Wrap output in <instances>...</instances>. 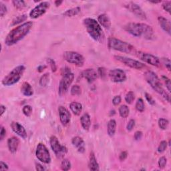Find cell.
<instances>
[{"label": "cell", "mask_w": 171, "mask_h": 171, "mask_svg": "<svg viewBox=\"0 0 171 171\" xmlns=\"http://www.w3.org/2000/svg\"><path fill=\"white\" fill-rule=\"evenodd\" d=\"M70 108L74 115L79 116L81 114L83 108H82V104L77 102H72L70 103Z\"/></svg>", "instance_id": "obj_26"}, {"label": "cell", "mask_w": 171, "mask_h": 171, "mask_svg": "<svg viewBox=\"0 0 171 171\" xmlns=\"http://www.w3.org/2000/svg\"><path fill=\"white\" fill-rule=\"evenodd\" d=\"M98 22L101 26L108 30L111 27V21L106 14H102L98 17Z\"/></svg>", "instance_id": "obj_22"}, {"label": "cell", "mask_w": 171, "mask_h": 171, "mask_svg": "<svg viewBox=\"0 0 171 171\" xmlns=\"http://www.w3.org/2000/svg\"><path fill=\"white\" fill-rule=\"evenodd\" d=\"M82 76L87 80L88 83H92L98 78V73L94 69H86L84 70L81 74Z\"/></svg>", "instance_id": "obj_18"}, {"label": "cell", "mask_w": 171, "mask_h": 171, "mask_svg": "<svg viewBox=\"0 0 171 171\" xmlns=\"http://www.w3.org/2000/svg\"><path fill=\"white\" fill-rule=\"evenodd\" d=\"M22 111H23V114L25 115L26 117H30L32 114V111H33L32 107L31 106H30V105L24 106L23 109H22Z\"/></svg>", "instance_id": "obj_38"}, {"label": "cell", "mask_w": 171, "mask_h": 171, "mask_svg": "<svg viewBox=\"0 0 171 171\" xmlns=\"http://www.w3.org/2000/svg\"><path fill=\"white\" fill-rule=\"evenodd\" d=\"M71 163L68 159L64 158L61 163V169L64 171H67L71 169Z\"/></svg>", "instance_id": "obj_33"}, {"label": "cell", "mask_w": 171, "mask_h": 171, "mask_svg": "<svg viewBox=\"0 0 171 171\" xmlns=\"http://www.w3.org/2000/svg\"><path fill=\"white\" fill-rule=\"evenodd\" d=\"M145 98L146 100V101H147L151 105H154L155 104V101L152 98V97L151 96V95H150L148 93H145Z\"/></svg>", "instance_id": "obj_48"}, {"label": "cell", "mask_w": 171, "mask_h": 171, "mask_svg": "<svg viewBox=\"0 0 171 171\" xmlns=\"http://www.w3.org/2000/svg\"><path fill=\"white\" fill-rule=\"evenodd\" d=\"M163 8L166 11H167L169 14H170V8H171V2L170 1H166L163 2Z\"/></svg>", "instance_id": "obj_45"}, {"label": "cell", "mask_w": 171, "mask_h": 171, "mask_svg": "<svg viewBox=\"0 0 171 171\" xmlns=\"http://www.w3.org/2000/svg\"><path fill=\"white\" fill-rule=\"evenodd\" d=\"M72 143L73 146L77 148L78 151L80 153H84L85 152V143L84 140L80 136H75L72 140Z\"/></svg>", "instance_id": "obj_20"}, {"label": "cell", "mask_w": 171, "mask_h": 171, "mask_svg": "<svg viewBox=\"0 0 171 171\" xmlns=\"http://www.w3.org/2000/svg\"><path fill=\"white\" fill-rule=\"evenodd\" d=\"M50 2H42L38 5H36V7L30 11V17L32 18V19H37V18L41 17L43 15L45 14V13L47 11L48 9L50 8Z\"/></svg>", "instance_id": "obj_12"}, {"label": "cell", "mask_w": 171, "mask_h": 171, "mask_svg": "<svg viewBox=\"0 0 171 171\" xmlns=\"http://www.w3.org/2000/svg\"><path fill=\"white\" fill-rule=\"evenodd\" d=\"M47 62L48 63L50 64V68L51 70V72H56L57 71V65L56 64V62L51 58H48L47 60Z\"/></svg>", "instance_id": "obj_41"}, {"label": "cell", "mask_w": 171, "mask_h": 171, "mask_svg": "<svg viewBox=\"0 0 171 171\" xmlns=\"http://www.w3.org/2000/svg\"><path fill=\"white\" fill-rule=\"evenodd\" d=\"M134 99H135V96H134V94L132 91L128 92L126 94V96H125V101L128 104H131L134 102Z\"/></svg>", "instance_id": "obj_37"}, {"label": "cell", "mask_w": 171, "mask_h": 171, "mask_svg": "<svg viewBox=\"0 0 171 171\" xmlns=\"http://www.w3.org/2000/svg\"><path fill=\"white\" fill-rule=\"evenodd\" d=\"M33 26V22L27 21L21 25L15 27L6 36L5 44L8 46H11L16 44L18 42L21 40L26 36L28 34Z\"/></svg>", "instance_id": "obj_2"}, {"label": "cell", "mask_w": 171, "mask_h": 171, "mask_svg": "<svg viewBox=\"0 0 171 171\" xmlns=\"http://www.w3.org/2000/svg\"><path fill=\"white\" fill-rule=\"evenodd\" d=\"M144 76L146 81L151 86L152 89H153L156 92H157L163 96L168 102H170V96L165 91V90L164 89L158 76L154 72L151 71V70H148V71H146L145 73Z\"/></svg>", "instance_id": "obj_4"}, {"label": "cell", "mask_w": 171, "mask_h": 171, "mask_svg": "<svg viewBox=\"0 0 171 171\" xmlns=\"http://www.w3.org/2000/svg\"><path fill=\"white\" fill-rule=\"evenodd\" d=\"M142 136H143V134L141 131H136V132L134 133V138L135 140H139L142 138Z\"/></svg>", "instance_id": "obj_50"}, {"label": "cell", "mask_w": 171, "mask_h": 171, "mask_svg": "<svg viewBox=\"0 0 171 171\" xmlns=\"http://www.w3.org/2000/svg\"><path fill=\"white\" fill-rule=\"evenodd\" d=\"M8 8L6 5L3 2H0V16L1 17H4L7 14Z\"/></svg>", "instance_id": "obj_44"}, {"label": "cell", "mask_w": 171, "mask_h": 171, "mask_svg": "<svg viewBox=\"0 0 171 171\" xmlns=\"http://www.w3.org/2000/svg\"><path fill=\"white\" fill-rule=\"evenodd\" d=\"M81 11V8L80 7H76L74 8L70 9V10H66L63 15L65 17H74L75 16H77V15L80 13Z\"/></svg>", "instance_id": "obj_28"}, {"label": "cell", "mask_w": 171, "mask_h": 171, "mask_svg": "<svg viewBox=\"0 0 171 171\" xmlns=\"http://www.w3.org/2000/svg\"><path fill=\"white\" fill-rule=\"evenodd\" d=\"M26 67L23 65H20L14 68L9 74L5 76L2 80V84L5 86H10L17 83L22 77Z\"/></svg>", "instance_id": "obj_6"}, {"label": "cell", "mask_w": 171, "mask_h": 171, "mask_svg": "<svg viewBox=\"0 0 171 171\" xmlns=\"http://www.w3.org/2000/svg\"><path fill=\"white\" fill-rule=\"evenodd\" d=\"M9 167L8 165L5 163L3 161H1V163H0V170H8Z\"/></svg>", "instance_id": "obj_53"}, {"label": "cell", "mask_w": 171, "mask_h": 171, "mask_svg": "<svg viewBox=\"0 0 171 171\" xmlns=\"http://www.w3.org/2000/svg\"><path fill=\"white\" fill-rule=\"evenodd\" d=\"M27 19V16L26 14H23V15H21V16H17L16 17H15L14 19L12 20L11 26H16V25H17V24L21 23L23 22V21H25Z\"/></svg>", "instance_id": "obj_30"}, {"label": "cell", "mask_w": 171, "mask_h": 171, "mask_svg": "<svg viewBox=\"0 0 171 171\" xmlns=\"http://www.w3.org/2000/svg\"><path fill=\"white\" fill-rule=\"evenodd\" d=\"M121 97L120 96H116L112 100V103L114 106H118L120 104V103L121 102Z\"/></svg>", "instance_id": "obj_49"}, {"label": "cell", "mask_w": 171, "mask_h": 171, "mask_svg": "<svg viewBox=\"0 0 171 171\" xmlns=\"http://www.w3.org/2000/svg\"><path fill=\"white\" fill-rule=\"evenodd\" d=\"M108 48L111 50L120 51L123 53L135 54L136 52L135 48L132 45L115 38H108Z\"/></svg>", "instance_id": "obj_5"}, {"label": "cell", "mask_w": 171, "mask_h": 171, "mask_svg": "<svg viewBox=\"0 0 171 171\" xmlns=\"http://www.w3.org/2000/svg\"><path fill=\"white\" fill-rule=\"evenodd\" d=\"M83 23L86 32L94 40L99 43H104L105 40V35L101 26L93 18H86L83 20Z\"/></svg>", "instance_id": "obj_3"}, {"label": "cell", "mask_w": 171, "mask_h": 171, "mask_svg": "<svg viewBox=\"0 0 171 171\" xmlns=\"http://www.w3.org/2000/svg\"><path fill=\"white\" fill-rule=\"evenodd\" d=\"M115 114H116V111L114 110H110V112H109V115L110 116V117H112V116H114Z\"/></svg>", "instance_id": "obj_58"}, {"label": "cell", "mask_w": 171, "mask_h": 171, "mask_svg": "<svg viewBox=\"0 0 171 171\" xmlns=\"http://www.w3.org/2000/svg\"><path fill=\"white\" fill-rule=\"evenodd\" d=\"M74 75L71 72L62 76V78L60 82L58 88V93L60 96H62L63 94L67 92L70 86L74 81Z\"/></svg>", "instance_id": "obj_9"}, {"label": "cell", "mask_w": 171, "mask_h": 171, "mask_svg": "<svg viewBox=\"0 0 171 171\" xmlns=\"http://www.w3.org/2000/svg\"><path fill=\"white\" fill-rule=\"evenodd\" d=\"M119 114L123 118H126L130 113V109L126 105H122L119 108Z\"/></svg>", "instance_id": "obj_29"}, {"label": "cell", "mask_w": 171, "mask_h": 171, "mask_svg": "<svg viewBox=\"0 0 171 171\" xmlns=\"http://www.w3.org/2000/svg\"><path fill=\"white\" fill-rule=\"evenodd\" d=\"M80 123L83 129L85 130H89L91 126V119L90 115L88 113H85L80 118Z\"/></svg>", "instance_id": "obj_24"}, {"label": "cell", "mask_w": 171, "mask_h": 171, "mask_svg": "<svg viewBox=\"0 0 171 171\" xmlns=\"http://www.w3.org/2000/svg\"><path fill=\"white\" fill-rule=\"evenodd\" d=\"M137 57L141 60L144 61L145 62L148 64H151L152 66L156 67H158L160 65V59L158 57L154 56V55L142 52V51H136L135 54Z\"/></svg>", "instance_id": "obj_13"}, {"label": "cell", "mask_w": 171, "mask_h": 171, "mask_svg": "<svg viewBox=\"0 0 171 171\" xmlns=\"http://www.w3.org/2000/svg\"><path fill=\"white\" fill-rule=\"evenodd\" d=\"M12 4L17 10H22L26 7V2L23 0H20V1L14 0V1H12Z\"/></svg>", "instance_id": "obj_36"}, {"label": "cell", "mask_w": 171, "mask_h": 171, "mask_svg": "<svg viewBox=\"0 0 171 171\" xmlns=\"http://www.w3.org/2000/svg\"><path fill=\"white\" fill-rule=\"evenodd\" d=\"M62 3H63V1H62V0H57V1L54 2V4L56 7H59V6H60Z\"/></svg>", "instance_id": "obj_57"}, {"label": "cell", "mask_w": 171, "mask_h": 171, "mask_svg": "<svg viewBox=\"0 0 171 171\" xmlns=\"http://www.w3.org/2000/svg\"><path fill=\"white\" fill-rule=\"evenodd\" d=\"M36 156L38 159L44 164H49L51 162V156L47 148L44 144L39 143L36 148Z\"/></svg>", "instance_id": "obj_10"}, {"label": "cell", "mask_w": 171, "mask_h": 171, "mask_svg": "<svg viewBox=\"0 0 171 171\" xmlns=\"http://www.w3.org/2000/svg\"><path fill=\"white\" fill-rule=\"evenodd\" d=\"M135 120H133V119H131V120H129L128 122V123L127 124V126H126V129L128 131H132V129L134 128V127L135 126Z\"/></svg>", "instance_id": "obj_47"}, {"label": "cell", "mask_w": 171, "mask_h": 171, "mask_svg": "<svg viewBox=\"0 0 171 171\" xmlns=\"http://www.w3.org/2000/svg\"><path fill=\"white\" fill-rule=\"evenodd\" d=\"M21 92L22 93L23 95L26 96H32L33 94V90L28 82H25L22 84V86L21 87Z\"/></svg>", "instance_id": "obj_25"}, {"label": "cell", "mask_w": 171, "mask_h": 171, "mask_svg": "<svg viewBox=\"0 0 171 171\" xmlns=\"http://www.w3.org/2000/svg\"><path fill=\"white\" fill-rule=\"evenodd\" d=\"M158 23L160 26L161 28L163 29L164 32L167 33L169 35L171 33V24L170 21L166 18L163 16H159L158 17Z\"/></svg>", "instance_id": "obj_21"}, {"label": "cell", "mask_w": 171, "mask_h": 171, "mask_svg": "<svg viewBox=\"0 0 171 171\" xmlns=\"http://www.w3.org/2000/svg\"><path fill=\"white\" fill-rule=\"evenodd\" d=\"M136 110H138L140 112H143L145 111V105L144 103V100L142 98H138L137 100V101L136 102Z\"/></svg>", "instance_id": "obj_32"}, {"label": "cell", "mask_w": 171, "mask_h": 171, "mask_svg": "<svg viewBox=\"0 0 171 171\" xmlns=\"http://www.w3.org/2000/svg\"><path fill=\"white\" fill-rule=\"evenodd\" d=\"M58 112L61 123L62 124L63 126H67L71 120V114H70L69 110L65 107L60 106L58 108Z\"/></svg>", "instance_id": "obj_16"}, {"label": "cell", "mask_w": 171, "mask_h": 171, "mask_svg": "<svg viewBox=\"0 0 171 171\" xmlns=\"http://www.w3.org/2000/svg\"><path fill=\"white\" fill-rule=\"evenodd\" d=\"M162 79H163V80L164 81V84L166 85V88H167L168 91L170 92L171 91V83H170V79L166 77L165 76H162Z\"/></svg>", "instance_id": "obj_43"}, {"label": "cell", "mask_w": 171, "mask_h": 171, "mask_svg": "<svg viewBox=\"0 0 171 171\" xmlns=\"http://www.w3.org/2000/svg\"><path fill=\"white\" fill-rule=\"evenodd\" d=\"M49 81H50V74L49 73H45L39 79V83L41 86L45 87L49 83Z\"/></svg>", "instance_id": "obj_31"}, {"label": "cell", "mask_w": 171, "mask_h": 171, "mask_svg": "<svg viewBox=\"0 0 171 171\" xmlns=\"http://www.w3.org/2000/svg\"><path fill=\"white\" fill-rule=\"evenodd\" d=\"M88 166L90 170L98 171L100 170L99 164L98 163L97 160L95 157V154L93 152H91L89 157V163H88Z\"/></svg>", "instance_id": "obj_23"}, {"label": "cell", "mask_w": 171, "mask_h": 171, "mask_svg": "<svg viewBox=\"0 0 171 171\" xmlns=\"http://www.w3.org/2000/svg\"><path fill=\"white\" fill-rule=\"evenodd\" d=\"M0 110H1V117H2L3 114H4L6 111V107L4 105L2 104L0 106Z\"/></svg>", "instance_id": "obj_56"}, {"label": "cell", "mask_w": 171, "mask_h": 171, "mask_svg": "<svg viewBox=\"0 0 171 171\" xmlns=\"http://www.w3.org/2000/svg\"><path fill=\"white\" fill-rule=\"evenodd\" d=\"M128 157V152L126 151H123L119 155V159L120 161H124Z\"/></svg>", "instance_id": "obj_51"}, {"label": "cell", "mask_w": 171, "mask_h": 171, "mask_svg": "<svg viewBox=\"0 0 171 171\" xmlns=\"http://www.w3.org/2000/svg\"><path fill=\"white\" fill-rule=\"evenodd\" d=\"M11 128L14 132L17 134L18 136H20L23 139H26L27 136V132L22 125L20 124L17 122H12L11 123Z\"/></svg>", "instance_id": "obj_17"}, {"label": "cell", "mask_w": 171, "mask_h": 171, "mask_svg": "<svg viewBox=\"0 0 171 171\" xmlns=\"http://www.w3.org/2000/svg\"><path fill=\"white\" fill-rule=\"evenodd\" d=\"M36 169L37 170L39 171H41V170H45V169L44 166H43L42 164H38V163H36Z\"/></svg>", "instance_id": "obj_54"}, {"label": "cell", "mask_w": 171, "mask_h": 171, "mask_svg": "<svg viewBox=\"0 0 171 171\" xmlns=\"http://www.w3.org/2000/svg\"><path fill=\"white\" fill-rule=\"evenodd\" d=\"M98 75L102 79H104L106 76V69L104 67H100L98 69Z\"/></svg>", "instance_id": "obj_42"}, {"label": "cell", "mask_w": 171, "mask_h": 171, "mask_svg": "<svg viewBox=\"0 0 171 171\" xmlns=\"http://www.w3.org/2000/svg\"><path fill=\"white\" fill-rule=\"evenodd\" d=\"M109 78L113 82L120 83L126 80V74L124 70L121 69H114L109 72Z\"/></svg>", "instance_id": "obj_14"}, {"label": "cell", "mask_w": 171, "mask_h": 171, "mask_svg": "<svg viewBox=\"0 0 171 171\" xmlns=\"http://www.w3.org/2000/svg\"><path fill=\"white\" fill-rule=\"evenodd\" d=\"M158 126H159L160 129L164 130L167 129L168 126H169V122L167 120V119L161 118L159 119V120H158Z\"/></svg>", "instance_id": "obj_34"}, {"label": "cell", "mask_w": 171, "mask_h": 171, "mask_svg": "<svg viewBox=\"0 0 171 171\" xmlns=\"http://www.w3.org/2000/svg\"><path fill=\"white\" fill-rule=\"evenodd\" d=\"M162 62H163L164 66H165L166 68L168 69V70H169V71H170L171 63H170V59L167 58H162Z\"/></svg>", "instance_id": "obj_46"}, {"label": "cell", "mask_w": 171, "mask_h": 171, "mask_svg": "<svg viewBox=\"0 0 171 171\" xmlns=\"http://www.w3.org/2000/svg\"><path fill=\"white\" fill-rule=\"evenodd\" d=\"M128 10L132 12L135 16L142 20H146V15L145 12L142 10V9L140 6L134 2H129L125 5Z\"/></svg>", "instance_id": "obj_15"}, {"label": "cell", "mask_w": 171, "mask_h": 171, "mask_svg": "<svg viewBox=\"0 0 171 171\" xmlns=\"http://www.w3.org/2000/svg\"><path fill=\"white\" fill-rule=\"evenodd\" d=\"M166 163H167V159L165 157H161L158 162V166H159V168L161 169H164V168L166 166Z\"/></svg>", "instance_id": "obj_40"}, {"label": "cell", "mask_w": 171, "mask_h": 171, "mask_svg": "<svg viewBox=\"0 0 171 171\" xmlns=\"http://www.w3.org/2000/svg\"><path fill=\"white\" fill-rule=\"evenodd\" d=\"M116 130H117V122L114 119L110 120L107 125V132L110 136H113L115 134Z\"/></svg>", "instance_id": "obj_27"}, {"label": "cell", "mask_w": 171, "mask_h": 171, "mask_svg": "<svg viewBox=\"0 0 171 171\" xmlns=\"http://www.w3.org/2000/svg\"><path fill=\"white\" fill-rule=\"evenodd\" d=\"M50 144L51 150L58 158H63L68 152V148H66V146L61 145L58 139L56 136H51L50 137Z\"/></svg>", "instance_id": "obj_8"}, {"label": "cell", "mask_w": 171, "mask_h": 171, "mask_svg": "<svg viewBox=\"0 0 171 171\" xmlns=\"http://www.w3.org/2000/svg\"><path fill=\"white\" fill-rule=\"evenodd\" d=\"M70 93L72 96H79L82 93V89L80 86L78 85H74L72 86L70 90Z\"/></svg>", "instance_id": "obj_35"}, {"label": "cell", "mask_w": 171, "mask_h": 171, "mask_svg": "<svg viewBox=\"0 0 171 171\" xmlns=\"http://www.w3.org/2000/svg\"><path fill=\"white\" fill-rule=\"evenodd\" d=\"M167 146H168V143L166 140H163V141H161L157 149L158 153H163V152L166 151Z\"/></svg>", "instance_id": "obj_39"}, {"label": "cell", "mask_w": 171, "mask_h": 171, "mask_svg": "<svg viewBox=\"0 0 171 171\" xmlns=\"http://www.w3.org/2000/svg\"><path fill=\"white\" fill-rule=\"evenodd\" d=\"M20 145V140L16 136H12L8 140V149L11 153L15 154L17 151Z\"/></svg>", "instance_id": "obj_19"}, {"label": "cell", "mask_w": 171, "mask_h": 171, "mask_svg": "<svg viewBox=\"0 0 171 171\" xmlns=\"http://www.w3.org/2000/svg\"><path fill=\"white\" fill-rule=\"evenodd\" d=\"M114 58L119 61L120 62L124 64L125 66L129 67V68H131L136 70H141L145 68V65L143 63L139 62V61L129 58L121 56H115Z\"/></svg>", "instance_id": "obj_11"}, {"label": "cell", "mask_w": 171, "mask_h": 171, "mask_svg": "<svg viewBox=\"0 0 171 171\" xmlns=\"http://www.w3.org/2000/svg\"><path fill=\"white\" fill-rule=\"evenodd\" d=\"M46 68H47V66L45 65H40V66H39L38 67L37 70H38V72L41 73V72H43V71H44V70L46 69Z\"/></svg>", "instance_id": "obj_55"}, {"label": "cell", "mask_w": 171, "mask_h": 171, "mask_svg": "<svg viewBox=\"0 0 171 171\" xmlns=\"http://www.w3.org/2000/svg\"><path fill=\"white\" fill-rule=\"evenodd\" d=\"M149 2L151 3V4H159V3L161 2V1H149Z\"/></svg>", "instance_id": "obj_59"}, {"label": "cell", "mask_w": 171, "mask_h": 171, "mask_svg": "<svg viewBox=\"0 0 171 171\" xmlns=\"http://www.w3.org/2000/svg\"><path fill=\"white\" fill-rule=\"evenodd\" d=\"M63 57L66 62L74 65L82 67L84 66L85 59L82 54L76 51H66L64 52Z\"/></svg>", "instance_id": "obj_7"}, {"label": "cell", "mask_w": 171, "mask_h": 171, "mask_svg": "<svg viewBox=\"0 0 171 171\" xmlns=\"http://www.w3.org/2000/svg\"><path fill=\"white\" fill-rule=\"evenodd\" d=\"M124 30L134 37L143 38L148 40L154 37L152 27L145 23H128L124 26Z\"/></svg>", "instance_id": "obj_1"}, {"label": "cell", "mask_w": 171, "mask_h": 171, "mask_svg": "<svg viewBox=\"0 0 171 171\" xmlns=\"http://www.w3.org/2000/svg\"><path fill=\"white\" fill-rule=\"evenodd\" d=\"M6 136V130L4 126L1 127V130H0V139L3 140Z\"/></svg>", "instance_id": "obj_52"}]
</instances>
